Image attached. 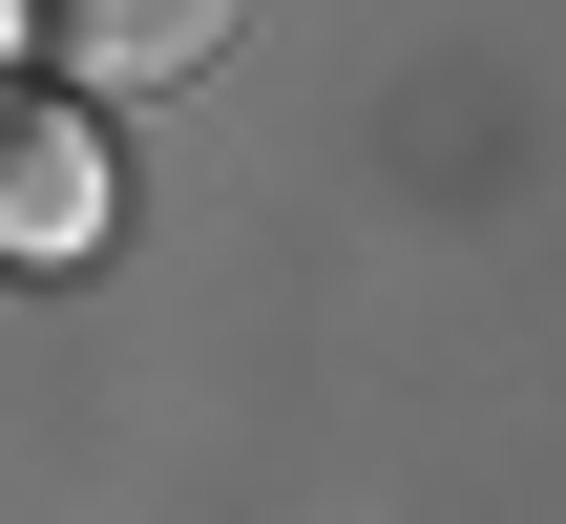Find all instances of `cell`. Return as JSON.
Listing matches in <instances>:
<instances>
[{
  "label": "cell",
  "mask_w": 566,
  "mask_h": 524,
  "mask_svg": "<svg viewBox=\"0 0 566 524\" xmlns=\"http://www.w3.org/2000/svg\"><path fill=\"white\" fill-rule=\"evenodd\" d=\"M42 42L105 63V84H189V63L231 42V0H42Z\"/></svg>",
  "instance_id": "6da1fadb"
}]
</instances>
